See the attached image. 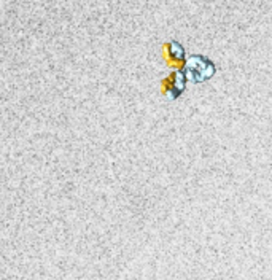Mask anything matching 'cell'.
<instances>
[{"label": "cell", "instance_id": "6da1fadb", "mask_svg": "<svg viewBox=\"0 0 272 280\" xmlns=\"http://www.w3.org/2000/svg\"><path fill=\"white\" fill-rule=\"evenodd\" d=\"M215 72V67L212 66L210 61H207L201 56H193L189 59L186 75L191 82H204V80L210 78Z\"/></svg>", "mask_w": 272, "mask_h": 280}]
</instances>
